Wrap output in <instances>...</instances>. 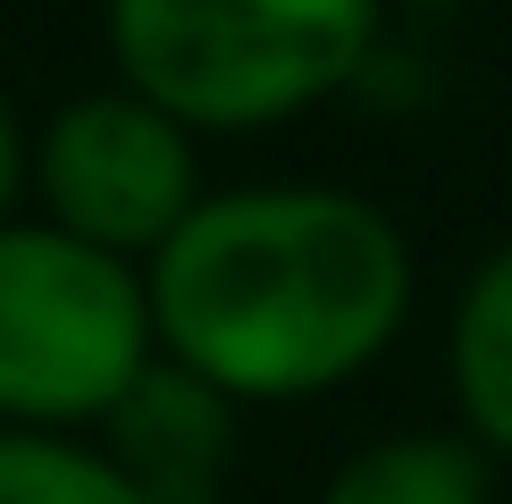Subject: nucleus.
Instances as JSON below:
<instances>
[{"mask_svg":"<svg viewBox=\"0 0 512 504\" xmlns=\"http://www.w3.org/2000/svg\"><path fill=\"white\" fill-rule=\"evenodd\" d=\"M412 9H471V0H412Z\"/></svg>","mask_w":512,"mask_h":504,"instance_id":"10","label":"nucleus"},{"mask_svg":"<svg viewBox=\"0 0 512 504\" xmlns=\"http://www.w3.org/2000/svg\"><path fill=\"white\" fill-rule=\"evenodd\" d=\"M93 446L135 479L143 504H227L236 446H244V404L219 395L202 370L152 353L135 370V387L101 412Z\"/></svg>","mask_w":512,"mask_h":504,"instance_id":"5","label":"nucleus"},{"mask_svg":"<svg viewBox=\"0 0 512 504\" xmlns=\"http://www.w3.org/2000/svg\"><path fill=\"white\" fill-rule=\"evenodd\" d=\"M202 135L177 126L160 101L135 84H93L68 93L59 110L34 118V194L26 210L68 236L118 252V261H152L202 210Z\"/></svg>","mask_w":512,"mask_h":504,"instance_id":"4","label":"nucleus"},{"mask_svg":"<svg viewBox=\"0 0 512 504\" xmlns=\"http://www.w3.org/2000/svg\"><path fill=\"white\" fill-rule=\"evenodd\" d=\"M152 336L244 412L345 395L412 328L420 261L387 202L328 177L210 185L143 261Z\"/></svg>","mask_w":512,"mask_h":504,"instance_id":"1","label":"nucleus"},{"mask_svg":"<svg viewBox=\"0 0 512 504\" xmlns=\"http://www.w3.org/2000/svg\"><path fill=\"white\" fill-rule=\"evenodd\" d=\"M504 462L462 429H387L319 479L311 504H496Z\"/></svg>","mask_w":512,"mask_h":504,"instance_id":"7","label":"nucleus"},{"mask_svg":"<svg viewBox=\"0 0 512 504\" xmlns=\"http://www.w3.org/2000/svg\"><path fill=\"white\" fill-rule=\"evenodd\" d=\"M0 504H143V496L76 429H0Z\"/></svg>","mask_w":512,"mask_h":504,"instance_id":"8","label":"nucleus"},{"mask_svg":"<svg viewBox=\"0 0 512 504\" xmlns=\"http://www.w3.org/2000/svg\"><path fill=\"white\" fill-rule=\"evenodd\" d=\"M395 0H101L110 76L194 135H277L345 101Z\"/></svg>","mask_w":512,"mask_h":504,"instance_id":"2","label":"nucleus"},{"mask_svg":"<svg viewBox=\"0 0 512 504\" xmlns=\"http://www.w3.org/2000/svg\"><path fill=\"white\" fill-rule=\"evenodd\" d=\"M445 395L454 429L512 462V236L479 252L445 311Z\"/></svg>","mask_w":512,"mask_h":504,"instance_id":"6","label":"nucleus"},{"mask_svg":"<svg viewBox=\"0 0 512 504\" xmlns=\"http://www.w3.org/2000/svg\"><path fill=\"white\" fill-rule=\"evenodd\" d=\"M26 194H34V126L9 101V84H0V219H17Z\"/></svg>","mask_w":512,"mask_h":504,"instance_id":"9","label":"nucleus"},{"mask_svg":"<svg viewBox=\"0 0 512 504\" xmlns=\"http://www.w3.org/2000/svg\"><path fill=\"white\" fill-rule=\"evenodd\" d=\"M152 353V286L135 261L34 210L0 219V429L93 437Z\"/></svg>","mask_w":512,"mask_h":504,"instance_id":"3","label":"nucleus"}]
</instances>
